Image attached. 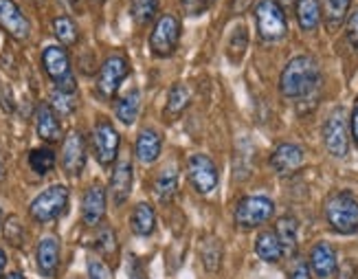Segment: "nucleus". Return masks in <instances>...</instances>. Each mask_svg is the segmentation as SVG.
<instances>
[{"instance_id": "nucleus-1", "label": "nucleus", "mask_w": 358, "mask_h": 279, "mask_svg": "<svg viewBox=\"0 0 358 279\" xmlns=\"http://www.w3.org/2000/svg\"><path fill=\"white\" fill-rule=\"evenodd\" d=\"M321 84V71L315 57L299 55L292 57L286 69L282 71V80H279V90L288 99H308L315 95Z\"/></svg>"}, {"instance_id": "nucleus-2", "label": "nucleus", "mask_w": 358, "mask_h": 279, "mask_svg": "<svg viewBox=\"0 0 358 279\" xmlns=\"http://www.w3.org/2000/svg\"><path fill=\"white\" fill-rule=\"evenodd\" d=\"M325 220L336 234H358V200L348 192L330 196L325 203Z\"/></svg>"}, {"instance_id": "nucleus-3", "label": "nucleus", "mask_w": 358, "mask_h": 279, "mask_svg": "<svg viewBox=\"0 0 358 279\" xmlns=\"http://www.w3.org/2000/svg\"><path fill=\"white\" fill-rule=\"evenodd\" d=\"M255 24L264 42H279L288 34V22L277 0H259L255 5Z\"/></svg>"}, {"instance_id": "nucleus-4", "label": "nucleus", "mask_w": 358, "mask_h": 279, "mask_svg": "<svg viewBox=\"0 0 358 279\" xmlns=\"http://www.w3.org/2000/svg\"><path fill=\"white\" fill-rule=\"evenodd\" d=\"M275 213V203L266 196H246L236 205V224L238 229L251 231L266 224Z\"/></svg>"}, {"instance_id": "nucleus-5", "label": "nucleus", "mask_w": 358, "mask_h": 279, "mask_svg": "<svg viewBox=\"0 0 358 279\" xmlns=\"http://www.w3.org/2000/svg\"><path fill=\"white\" fill-rule=\"evenodd\" d=\"M69 207V189L64 185H51L49 189H44L34 203L29 205V213L36 222H51L59 218Z\"/></svg>"}, {"instance_id": "nucleus-6", "label": "nucleus", "mask_w": 358, "mask_h": 279, "mask_svg": "<svg viewBox=\"0 0 358 279\" xmlns=\"http://www.w3.org/2000/svg\"><path fill=\"white\" fill-rule=\"evenodd\" d=\"M42 66H44L46 75L53 80L57 90H62V92H75L77 90V82H75V75L71 71L69 53L62 49V46H46L44 53H42Z\"/></svg>"}, {"instance_id": "nucleus-7", "label": "nucleus", "mask_w": 358, "mask_h": 279, "mask_svg": "<svg viewBox=\"0 0 358 279\" xmlns=\"http://www.w3.org/2000/svg\"><path fill=\"white\" fill-rule=\"evenodd\" d=\"M180 40V22L176 15L163 13L159 20L154 22L150 34V51L157 57H169L178 46Z\"/></svg>"}, {"instance_id": "nucleus-8", "label": "nucleus", "mask_w": 358, "mask_h": 279, "mask_svg": "<svg viewBox=\"0 0 358 279\" xmlns=\"http://www.w3.org/2000/svg\"><path fill=\"white\" fill-rule=\"evenodd\" d=\"M323 143L328 148V152L336 159H345L350 152V126H348V115L343 108L336 110L328 117L323 126Z\"/></svg>"}, {"instance_id": "nucleus-9", "label": "nucleus", "mask_w": 358, "mask_h": 279, "mask_svg": "<svg viewBox=\"0 0 358 279\" xmlns=\"http://www.w3.org/2000/svg\"><path fill=\"white\" fill-rule=\"evenodd\" d=\"M119 145H121V136L115 130V126L110 121L99 119L95 130H92V150H95V157L103 167L117 161Z\"/></svg>"}, {"instance_id": "nucleus-10", "label": "nucleus", "mask_w": 358, "mask_h": 279, "mask_svg": "<svg viewBox=\"0 0 358 279\" xmlns=\"http://www.w3.org/2000/svg\"><path fill=\"white\" fill-rule=\"evenodd\" d=\"M130 73V62L123 57V55H110L108 57L97 75V90L99 95L110 99L115 92L119 90V86L123 84V80L128 77Z\"/></svg>"}, {"instance_id": "nucleus-11", "label": "nucleus", "mask_w": 358, "mask_h": 279, "mask_svg": "<svg viewBox=\"0 0 358 279\" xmlns=\"http://www.w3.org/2000/svg\"><path fill=\"white\" fill-rule=\"evenodd\" d=\"M187 174L198 194H211L217 187V167L207 154H192L187 161Z\"/></svg>"}, {"instance_id": "nucleus-12", "label": "nucleus", "mask_w": 358, "mask_h": 279, "mask_svg": "<svg viewBox=\"0 0 358 279\" xmlns=\"http://www.w3.org/2000/svg\"><path fill=\"white\" fill-rule=\"evenodd\" d=\"M86 165V138L80 130H73L62 143V167L69 176H80Z\"/></svg>"}, {"instance_id": "nucleus-13", "label": "nucleus", "mask_w": 358, "mask_h": 279, "mask_svg": "<svg viewBox=\"0 0 358 279\" xmlns=\"http://www.w3.org/2000/svg\"><path fill=\"white\" fill-rule=\"evenodd\" d=\"M0 29L7 31L13 40H27L31 34V24L27 15L13 0H0Z\"/></svg>"}, {"instance_id": "nucleus-14", "label": "nucleus", "mask_w": 358, "mask_h": 279, "mask_svg": "<svg viewBox=\"0 0 358 279\" xmlns=\"http://www.w3.org/2000/svg\"><path fill=\"white\" fill-rule=\"evenodd\" d=\"M306 163V154L299 145L294 143H282L277 145L275 152L271 154V167L279 176H290L294 172H299Z\"/></svg>"}, {"instance_id": "nucleus-15", "label": "nucleus", "mask_w": 358, "mask_h": 279, "mask_svg": "<svg viewBox=\"0 0 358 279\" xmlns=\"http://www.w3.org/2000/svg\"><path fill=\"white\" fill-rule=\"evenodd\" d=\"M106 215V189L101 185H90L84 194L82 203V220L86 227H97Z\"/></svg>"}, {"instance_id": "nucleus-16", "label": "nucleus", "mask_w": 358, "mask_h": 279, "mask_svg": "<svg viewBox=\"0 0 358 279\" xmlns=\"http://www.w3.org/2000/svg\"><path fill=\"white\" fill-rule=\"evenodd\" d=\"M132 183H134V174H132V163L130 161H119L113 169L110 176V196L115 205H123L130 198L132 192Z\"/></svg>"}, {"instance_id": "nucleus-17", "label": "nucleus", "mask_w": 358, "mask_h": 279, "mask_svg": "<svg viewBox=\"0 0 358 279\" xmlns=\"http://www.w3.org/2000/svg\"><path fill=\"white\" fill-rule=\"evenodd\" d=\"M310 269H313V273L319 279H330L336 273V251L328 242H319L313 246V251H310Z\"/></svg>"}, {"instance_id": "nucleus-18", "label": "nucleus", "mask_w": 358, "mask_h": 279, "mask_svg": "<svg viewBox=\"0 0 358 279\" xmlns=\"http://www.w3.org/2000/svg\"><path fill=\"white\" fill-rule=\"evenodd\" d=\"M36 130L46 143H57L62 138V123L51 103H40L36 110Z\"/></svg>"}, {"instance_id": "nucleus-19", "label": "nucleus", "mask_w": 358, "mask_h": 279, "mask_svg": "<svg viewBox=\"0 0 358 279\" xmlns=\"http://www.w3.org/2000/svg\"><path fill=\"white\" fill-rule=\"evenodd\" d=\"M161 150H163V136L154 130V128H143L136 136V145H134V152H136V159L138 163L143 165H152L161 157Z\"/></svg>"}, {"instance_id": "nucleus-20", "label": "nucleus", "mask_w": 358, "mask_h": 279, "mask_svg": "<svg viewBox=\"0 0 358 279\" xmlns=\"http://www.w3.org/2000/svg\"><path fill=\"white\" fill-rule=\"evenodd\" d=\"M36 262H38V271L42 277H55L59 269V244L55 238H42L36 251Z\"/></svg>"}, {"instance_id": "nucleus-21", "label": "nucleus", "mask_w": 358, "mask_h": 279, "mask_svg": "<svg viewBox=\"0 0 358 279\" xmlns=\"http://www.w3.org/2000/svg\"><path fill=\"white\" fill-rule=\"evenodd\" d=\"M255 253H257L259 259L268 262V264H277V262H282V257L286 255L284 244H282V240L277 238L275 231H264V234L257 236Z\"/></svg>"}, {"instance_id": "nucleus-22", "label": "nucleus", "mask_w": 358, "mask_h": 279, "mask_svg": "<svg viewBox=\"0 0 358 279\" xmlns=\"http://www.w3.org/2000/svg\"><path fill=\"white\" fill-rule=\"evenodd\" d=\"M130 227L138 238H148L157 229V213L148 203H138L130 215Z\"/></svg>"}, {"instance_id": "nucleus-23", "label": "nucleus", "mask_w": 358, "mask_h": 279, "mask_svg": "<svg viewBox=\"0 0 358 279\" xmlns=\"http://www.w3.org/2000/svg\"><path fill=\"white\" fill-rule=\"evenodd\" d=\"M138 110H141V95H138V90L126 92V95L119 97L117 103H115L117 119H119L121 123H126V126H132V123L136 121Z\"/></svg>"}, {"instance_id": "nucleus-24", "label": "nucleus", "mask_w": 358, "mask_h": 279, "mask_svg": "<svg viewBox=\"0 0 358 279\" xmlns=\"http://www.w3.org/2000/svg\"><path fill=\"white\" fill-rule=\"evenodd\" d=\"M189 90H187L182 84H174L172 90H169V95H167V106H165V117L169 121H174L178 119L185 110H187V106H189Z\"/></svg>"}, {"instance_id": "nucleus-25", "label": "nucleus", "mask_w": 358, "mask_h": 279, "mask_svg": "<svg viewBox=\"0 0 358 279\" xmlns=\"http://www.w3.org/2000/svg\"><path fill=\"white\" fill-rule=\"evenodd\" d=\"M275 234H277V238H279V240H282L284 251H286V253H292L294 249H297V240H299V224H297V220L292 218V215H284V218H279V220H277Z\"/></svg>"}, {"instance_id": "nucleus-26", "label": "nucleus", "mask_w": 358, "mask_h": 279, "mask_svg": "<svg viewBox=\"0 0 358 279\" xmlns=\"http://www.w3.org/2000/svg\"><path fill=\"white\" fill-rule=\"evenodd\" d=\"M154 192H157V198L161 203H169L176 192H178V176L174 167H165L163 172L154 180Z\"/></svg>"}, {"instance_id": "nucleus-27", "label": "nucleus", "mask_w": 358, "mask_h": 279, "mask_svg": "<svg viewBox=\"0 0 358 279\" xmlns=\"http://www.w3.org/2000/svg\"><path fill=\"white\" fill-rule=\"evenodd\" d=\"M297 22L303 31H315L321 22L319 0H297Z\"/></svg>"}, {"instance_id": "nucleus-28", "label": "nucleus", "mask_w": 358, "mask_h": 279, "mask_svg": "<svg viewBox=\"0 0 358 279\" xmlns=\"http://www.w3.org/2000/svg\"><path fill=\"white\" fill-rule=\"evenodd\" d=\"M350 5H352V0H323V18L330 31L338 29L345 22Z\"/></svg>"}, {"instance_id": "nucleus-29", "label": "nucleus", "mask_w": 358, "mask_h": 279, "mask_svg": "<svg viewBox=\"0 0 358 279\" xmlns=\"http://www.w3.org/2000/svg\"><path fill=\"white\" fill-rule=\"evenodd\" d=\"M29 167L34 169L38 176L49 174L55 167V152L51 148H36L29 152Z\"/></svg>"}, {"instance_id": "nucleus-30", "label": "nucleus", "mask_w": 358, "mask_h": 279, "mask_svg": "<svg viewBox=\"0 0 358 279\" xmlns=\"http://www.w3.org/2000/svg\"><path fill=\"white\" fill-rule=\"evenodd\" d=\"M53 34L64 46H73V44H77V40H80L77 24L73 22V18H69V15H57L53 20Z\"/></svg>"}, {"instance_id": "nucleus-31", "label": "nucleus", "mask_w": 358, "mask_h": 279, "mask_svg": "<svg viewBox=\"0 0 358 279\" xmlns=\"http://www.w3.org/2000/svg\"><path fill=\"white\" fill-rule=\"evenodd\" d=\"M202 264L209 273H217L222 266V244L217 240H207L202 244Z\"/></svg>"}, {"instance_id": "nucleus-32", "label": "nucleus", "mask_w": 358, "mask_h": 279, "mask_svg": "<svg viewBox=\"0 0 358 279\" xmlns=\"http://www.w3.org/2000/svg\"><path fill=\"white\" fill-rule=\"evenodd\" d=\"M159 11V0H132V18L136 24H150Z\"/></svg>"}, {"instance_id": "nucleus-33", "label": "nucleus", "mask_w": 358, "mask_h": 279, "mask_svg": "<svg viewBox=\"0 0 358 279\" xmlns=\"http://www.w3.org/2000/svg\"><path fill=\"white\" fill-rule=\"evenodd\" d=\"M51 108L59 115V117H66L71 115L75 108H77V101H75V92H62V90H53L51 95Z\"/></svg>"}, {"instance_id": "nucleus-34", "label": "nucleus", "mask_w": 358, "mask_h": 279, "mask_svg": "<svg viewBox=\"0 0 358 279\" xmlns=\"http://www.w3.org/2000/svg\"><path fill=\"white\" fill-rule=\"evenodd\" d=\"M97 251L103 255V257H113L117 253V236H115V231L110 227H101L97 231Z\"/></svg>"}, {"instance_id": "nucleus-35", "label": "nucleus", "mask_w": 358, "mask_h": 279, "mask_svg": "<svg viewBox=\"0 0 358 279\" xmlns=\"http://www.w3.org/2000/svg\"><path fill=\"white\" fill-rule=\"evenodd\" d=\"M246 42H248V36H246V29L240 24L236 27V31L231 34V40H229V46H227V51H229V57L233 62H238L242 59L244 51H246Z\"/></svg>"}, {"instance_id": "nucleus-36", "label": "nucleus", "mask_w": 358, "mask_h": 279, "mask_svg": "<svg viewBox=\"0 0 358 279\" xmlns=\"http://www.w3.org/2000/svg\"><path fill=\"white\" fill-rule=\"evenodd\" d=\"M5 238L13 244V246H22L24 240V227L20 224L18 218H9L5 224Z\"/></svg>"}, {"instance_id": "nucleus-37", "label": "nucleus", "mask_w": 358, "mask_h": 279, "mask_svg": "<svg viewBox=\"0 0 358 279\" xmlns=\"http://www.w3.org/2000/svg\"><path fill=\"white\" fill-rule=\"evenodd\" d=\"M88 275H90V279H113L108 266L103 264V262H97V259L88 262Z\"/></svg>"}, {"instance_id": "nucleus-38", "label": "nucleus", "mask_w": 358, "mask_h": 279, "mask_svg": "<svg viewBox=\"0 0 358 279\" xmlns=\"http://www.w3.org/2000/svg\"><path fill=\"white\" fill-rule=\"evenodd\" d=\"M348 40L354 49H358V9L348 18Z\"/></svg>"}, {"instance_id": "nucleus-39", "label": "nucleus", "mask_w": 358, "mask_h": 279, "mask_svg": "<svg viewBox=\"0 0 358 279\" xmlns=\"http://www.w3.org/2000/svg\"><path fill=\"white\" fill-rule=\"evenodd\" d=\"M209 0H182V9L187 11V15H200L207 9Z\"/></svg>"}, {"instance_id": "nucleus-40", "label": "nucleus", "mask_w": 358, "mask_h": 279, "mask_svg": "<svg viewBox=\"0 0 358 279\" xmlns=\"http://www.w3.org/2000/svg\"><path fill=\"white\" fill-rule=\"evenodd\" d=\"M288 279H310V266L306 264V262H297L292 269H290V273H288Z\"/></svg>"}, {"instance_id": "nucleus-41", "label": "nucleus", "mask_w": 358, "mask_h": 279, "mask_svg": "<svg viewBox=\"0 0 358 279\" xmlns=\"http://www.w3.org/2000/svg\"><path fill=\"white\" fill-rule=\"evenodd\" d=\"M128 275H130V279H148V275H145V269H143V264H141V262H138L136 257H132V259H130Z\"/></svg>"}, {"instance_id": "nucleus-42", "label": "nucleus", "mask_w": 358, "mask_h": 279, "mask_svg": "<svg viewBox=\"0 0 358 279\" xmlns=\"http://www.w3.org/2000/svg\"><path fill=\"white\" fill-rule=\"evenodd\" d=\"M352 136H354V143L358 145V106H356V110L352 115Z\"/></svg>"}, {"instance_id": "nucleus-43", "label": "nucleus", "mask_w": 358, "mask_h": 279, "mask_svg": "<svg viewBox=\"0 0 358 279\" xmlns=\"http://www.w3.org/2000/svg\"><path fill=\"white\" fill-rule=\"evenodd\" d=\"M5 269H7V255L3 249H0V279H3V275H5Z\"/></svg>"}, {"instance_id": "nucleus-44", "label": "nucleus", "mask_w": 358, "mask_h": 279, "mask_svg": "<svg viewBox=\"0 0 358 279\" xmlns=\"http://www.w3.org/2000/svg\"><path fill=\"white\" fill-rule=\"evenodd\" d=\"M7 178V169H5V165H3V161H0V183H3Z\"/></svg>"}, {"instance_id": "nucleus-45", "label": "nucleus", "mask_w": 358, "mask_h": 279, "mask_svg": "<svg viewBox=\"0 0 358 279\" xmlns=\"http://www.w3.org/2000/svg\"><path fill=\"white\" fill-rule=\"evenodd\" d=\"M5 279H27V277H24L22 273H9V275H7Z\"/></svg>"}, {"instance_id": "nucleus-46", "label": "nucleus", "mask_w": 358, "mask_h": 279, "mask_svg": "<svg viewBox=\"0 0 358 279\" xmlns=\"http://www.w3.org/2000/svg\"><path fill=\"white\" fill-rule=\"evenodd\" d=\"M64 3H66L69 7H77V5H80V0H64Z\"/></svg>"}, {"instance_id": "nucleus-47", "label": "nucleus", "mask_w": 358, "mask_h": 279, "mask_svg": "<svg viewBox=\"0 0 358 279\" xmlns=\"http://www.w3.org/2000/svg\"><path fill=\"white\" fill-rule=\"evenodd\" d=\"M279 3H282V5H292L294 0H279Z\"/></svg>"}, {"instance_id": "nucleus-48", "label": "nucleus", "mask_w": 358, "mask_h": 279, "mask_svg": "<svg viewBox=\"0 0 358 279\" xmlns=\"http://www.w3.org/2000/svg\"><path fill=\"white\" fill-rule=\"evenodd\" d=\"M0 222H3V209H0Z\"/></svg>"}]
</instances>
